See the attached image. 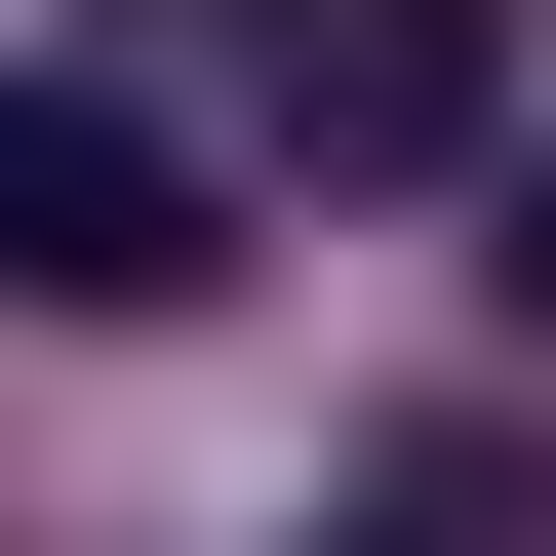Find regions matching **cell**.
<instances>
[{"label": "cell", "instance_id": "cell-4", "mask_svg": "<svg viewBox=\"0 0 556 556\" xmlns=\"http://www.w3.org/2000/svg\"><path fill=\"white\" fill-rule=\"evenodd\" d=\"M358 556H438V517H358Z\"/></svg>", "mask_w": 556, "mask_h": 556}, {"label": "cell", "instance_id": "cell-1", "mask_svg": "<svg viewBox=\"0 0 556 556\" xmlns=\"http://www.w3.org/2000/svg\"><path fill=\"white\" fill-rule=\"evenodd\" d=\"M0 278H40V318H199V278H239L199 119L160 80H0Z\"/></svg>", "mask_w": 556, "mask_h": 556}, {"label": "cell", "instance_id": "cell-2", "mask_svg": "<svg viewBox=\"0 0 556 556\" xmlns=\"http://www.w3.org/2000/svg\"><path fill=\"white\" fill-rule=\"evenodd\" d=\"M239 119L318 199H438V160H517V80H477V0H239Z\"/></svg>", "mask_w": 556, "mask_h": 556}, {"label": "cell", "instance_id": "cell-3", "mask_svg": "<svg viewBox=\"0 0 556 556\" xmlns=\"http://www.w3.org/2000/svg\"><path fill=\"white\" fill-rule=\"evenodd\" d=\"M477 278H517V318H556V160H477Z\"/></svg>", "mask_w": 556, "mask_h": 556}]
</instances>
